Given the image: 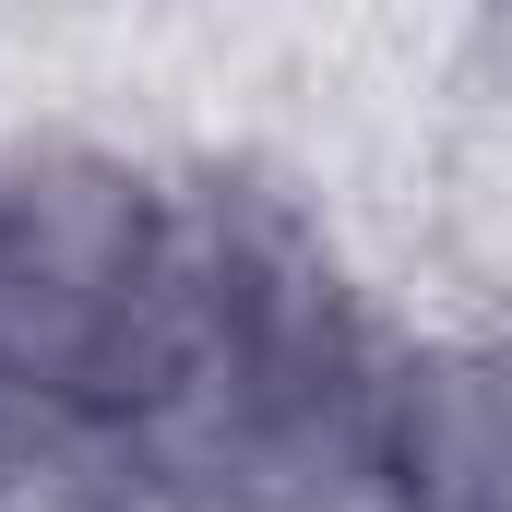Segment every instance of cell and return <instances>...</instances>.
Returning <instances> with one entry per match:
<instances>
[{
  "label": "cell",
  "instance_id": "1",
  "mask_svg": "<svg viewBox=\"0 0 512 512\" xmlns=\"http://www.w3.org/2000/svg\"><path fill=\"white\" fill-rule=\"evenodd\" d=\"M393 453H405V501L417 512H512V358L405 382Z\"/></svg>",
  "mask_w": 512,
  "mask_h": 512
}]
</instances>
